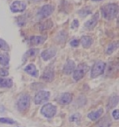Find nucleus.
<instances>
[{
  "mask_svg": "<svg viewBox=\"0 0 119 127\" xmlns=\"http://www.w3.org/2000/svg\"><path fill=\"white\" fill-rule=\"evenodd\" d=\"M102 17L106 20H112L117 17L118 14V6L117 4L110 3L102 7Z\"/></svg>",
  "mask_w": 119,
  "mask_h": 127,
  "instance_id": "nucleus-1",
  "label": "nucleus"
},
{
  "mask_svg": "<svg viewBox=\"0 0 119 127\" xmlns=\"http://www.w3.org/2000/svg\"><path fill=\"white\" fill-rule=\"evenodd\" d=\"M89 70V67L85 64H79L76 68H75L73 71V79L75 81L80 80L81 79L86 75L87 71Z\"/></svg>",
  "mask_w": 119,
  "mask_h": 127,
  "instance_id": "nucleus-2",
  "label": "nucleus"
},
{
  "mask_svg": "<svg viewBox=\"0 0 119 127\" xmlns=\"http://www.w3.org/2000/svg\"><path fill=\"white\" fill-rule=\"evenodd\" d=\"M30 97L29 95H22L19 97L18 100V108L19 111L24 112L30 108Z\"/></svg>",
  "mask_w": 119,
  "mask_h": 127,
  "instance_id": "nucleus-3",
  "label": "nucleus"
},
{
  "mask_svg": "<svg viewBox=\"0 0 119 127\" xmlns=\"http://www.w3.org/2000/svg\"><path fill=\"white\" fill-rule=\"evenodd\" d=\"M106 68V63L103 61H97L94 64L92 69H91L90 76L92 78H96L99 75H102L105 71Z\"/></svg>",
  "mask_w": 119,
  "mask_h": 127,
  "instance_id": "nucleus-4",
  "label": "nucleus"
},
{
  "mask_svg": "<svg viewBox=\"0 0 119 127\" xmlns=\"http://www.w3.org/2000/svg\"><path fill=\"white\" fill-rule=\"evenodd\" d=\"M41 113L45 118H53L57 114V106L52 103H46L42 106Z\"/></svg>",
  "mask_w": 119,
  "mask_h": 127,
  "instance_id": "nucleus-5",
  "label": "nucleus"
},
{
  "mask_svg": "<svg viewBox=\"0 0 119 127\" xmlns=\"http://www.w3.org/2000/svg\"><path fill=\"white\" fill-rule=\"evenodd\" d=\"M50 93L47 91H40L36 94L34 97V102L35 104L40 105L41 103L47 102L49 99Z\"/></svg>",
  "mask_w": 119,
  "mask_h": 127,
  "instance_id": "nucleus-6",
  "label": "nucleus"
},
{
  "mask_svg": "<svg viewBox=\"0 0 119 127\" xmlns=\"http://www.w3.org/2000/svg\"><path fill=\"white\" fill-rule=\"evenodd\" d=\"M26 3L24 1H14L11 3V5L10 6V10L14 13H21V12H23L26 9Z\"/></svg>",
  "mask_w": 119,
  "mask_h": 127,
  "instance_id": "nucleus-7",
  "label": "nucleus"
},
{
  "mask_svg": "<svg viewBox=\"0 0 119 127\" xmlns=\"http://www.w3.org/2000/svg\"><path fill=\"white\" fill-rule=\"evenodd\" d=\"M57 101L60 104L62 105H67L72 102V95L71 93L66 92L60 95L57 98Z\"/></svg>",
  "mask_w": 119,
  "mask_h": 127,
  "instance_id": "nucleus-8",
  "label": "nucleus"
},
{
  "mask_svg": "<svg viewBox=\"0 0 119 127\" xmlns=\"http://www.w3.org/2000/svg\"><path fill=\"white\" fill-rule=\"evenodd\" d=\"M54 10V7L50 5V4H47V5H44L41 9L39 11V15L41 16L42 18H46L53 14Z\"/></svg>",
  "mask_w": 119,
  "mask_h": 127,
  "instance_id": "nucleus-9",
  "label": "nucleus"
},
{
  "mask_svg": "<svg viewBox=\"0 0 119 127\" xmlns=\"http://www.w3.org/2000/svg\"><path fill=\"white\" fill-rule=\"evenodd\" d=\"M55 77V72L54 70L52 67H48L44 71L41 78L46 82H52L54 79Z\"/></svg>",
  "mask_w": 119,
  "mask_h": 127,
  "instance_id": "nucleus-10",
  "label": "nucleus"
},
{
  "mask_svg": "<svg viewBox=\"0 0 119 127\" xmlns=\"http://www.w3.org/2000/svg\"><path fill=\"white\" fill-rule=\"evenodd\" d=\"M56 53H57V49H54V48H49V49H47L45 51H43L41 56L44 61H48L54 57Z\"/></svg>",
  "mask_w": 119,
  "mask_h": 127,
  "instance_id": "nucleus-11",
  "label": "nucleus"
},
{
  "mask_svg": "<svg viewBox=\"0 0 119 127\" xmlns=\"http://www.w3.org/2000/svg\"><path fill=\"white\" fill-rule=\"evenodd\" d=\"M98 19H99V14L95 13L92 16V18L85 23V27L88 30H93L94 28L96 26L97 23L98 22Z\"/></svg>",
  "mask_w": 119,
  "mask_h": 127,
  "instance_id": "nucleus-12",
  "label": "nucleus"
},
{
  "mask_svg": "<svg viewBox=\"0 0 119 127\" xmlns=\"http://www.w3.org/2000/svg\"><path fill=\"white\" fill-rule=\"evenodd\" d=\"M75 68V62L73 61H71V60H67L65 65L63 66V73L66 75H71L74 71Z\"/></svg>",
  "mask_w": 119,
  "mask_h": 127,
  "instance_id": "nucleus-13",
  "label": "nucleus"
},
{
  "mask_svg": "<svg viewBox=\"0 0 119 127\" xmlns=\"http://www.w3.org/2000/svg\"><path fill=\"white\" fill-rule=\"evenodd\" d=\"M46 39L47 37L45 36H33L30 38V43L33 45H40L45 43Z\"/></svg>",
  "mask_w": 119,
  "mask_h": 127,
  "instance_id": "nucleus-14",
  "label": "nucleus"
},
{
  "mask_svg": "<svg viewBox=\"0 0 119 127\" xmlns=\"http://www.w3.org/2000/svg\"><path fill=\"white\" fill-rule=\"evenodd\" d=\"M24 70H25L29 75H32V76H33L35 78L38 77V75H39L38 71H37V67H36V66L33 64H28L25 67V69Z\"/></svg>",
  "mask_w": 119,
  "mask_h": 127,
  "instance_id": "nucleus-15",
  "label": "nucleus"
},
{
  "mask_svg": "<svg viewBox=\"0 0 119 127\" xmlns=\"http://www.w3.org/2000/svg\"><path fill=\"white\" fill-rule=\"evenodd\" d=\"M111 124H112L111 119L109 117L106 116L104 118H101L100 120L97 122L95 127H110Z\"/></svg>",
  "mask_w": 119,
  "mask_h": 127,
  "instance_id": "nucleus-16",
  "label": "nucleus"
},
{
  "mask_svg": "<svg viewBox=\"0 0 119 127\" xmlns=\"http://www.w3.org/2000/svg\"><path fill=\"white\" fill-rule=\"evenodd\" d=\"M102 114H103V109L99 108L97 110L92 111V112L89 113L87 114V117H88V118H90L91 121H97L98 119L102 116Z\"/></svg>",
  "mask_w": 119,
  "mask_h": 127,
  "instance_id": "nucleus-17",
  "label": "nucleus"
},
{
  "mask_svg": "<svg viewBox=\"0 0 119 127\" xmlns=\"http://www.w3.org/2000/svg\"><path fill=\"white\" fill-rule=\"evenodd\" d=\"M81 45H83V48L85 49H88L90 48L91 45H92V43H93V39L91 38L89 36H84L81 38Z\"/></svg>",
  "mask_w": 119,
  "mask_h": 127,
  "instance_id": "nucleus-18",
  "label": "nucleus"
},
{
  "mask_svg": "<svg viewBox=\"0 0 119 127\" xmlns=\"http://www.w3.org/2000/svg\"><path fill=\"white\" fill-rule=\"evenodd\" d=\"M10 63V56L7 53H0V64L2 66H8Z\"/></svg>",
  "mask_w": 119,
  "mask_h": 127,
  "instance_id": "nucleus-19",
  "label": "nucleus"
},
{
  "mask_svg": "<svg viewBox=\"0 0 119 127\" xmlns=\"http://www.w3.org/2000/svg\"><path fill=\"white\" fill-rule=\"evenodd\" d=\"M118 96L117 95H112V96H110L109 99V102H108V104H107V109L110 110L112 108H114V107L118 105Z\"/></svg>",
  "mask_w": 119,
  "mask_h": 127,
  "instance_id": "nucleus-20",
  "label": "nucleus"
},
{
  "mask_svg": "<svg viewBox=\"0 0 119 127\" xmlns=\"http://www.w3.org/2000/svg\"><path fill=\"white\" fill-rule=\"evenodd\" d=\"M53 22H52L50 19H48V20H46V21L42 22L41 25H40L39 30H41V32H43V31H45V30L51 29V28L53 27Z\"/></svg>",
  "mask_w": 119,
  "mask_h": 127,
  "instance_id": "nucleus-21",
  "label": "nucleus"
},
{
  "mask_svg": "<svg viewBox=\"0 0 119 127\" xmlns=\"http://www.w3.org/2000/svg\"><path fill=\"white\" fill-rule=\"evenodd\" d=\"M13 86V81L10 79L0 78V87H6L10 88Z\"/></svg>",
  "mask_w": 119,
  "mask_h": 127,
  "instance_id": "nucleus-22",
  "label": "nucleus"
},
{
  "mask_svg": "<svg viewBox=\"0 0 119 127\" xmlns=\"http://www.w3.org/2000/svg\"><path fill=\"white\" fill-rule=\"evenodd\" d=\"M39 49H30V50H28L26 53L24 54L23 56V61H26V59L29 57H33L36 55L38 53Z\"/></svg>",
  "mask_w": 119,
  "mask_h": 127,
  "instance_id": "nucleus-23",
  "label": "nucleus"
},
{
  "mask_svg": "<svg viewBox=\"0 0 119 127\" xmlns=\"http://www.w3.org/2000/svg\"><path fill=\"white\" fill-rule=\"evenodd\" d=\"M118 42H112L108 45V46L106 47V53L108 54V55H110L112 54L114 52L118 49Z\"/></svg>",
  "mask_w": 119,
  "mask_h": 127,
  "instance_id": "nucleus-24",
  "label": "nucleus"
},
{
  "mask_svg": "<svg viewBox=\"0 0 119 127\" xmlns=\"http://www.w3.org/2000/svg\"><path fill=\"white\" fill-rule=\"evenodd\" d=\"M81 114L79 113H75L69 117V121L71 122H79L81 121Z\"/></svg>",
  "mask_w": 119,
  "mask_h": 127,
  "instance_id": "nucleus-25",
  "label": "nucleus"
},
{
  "mask_svg": "<svg viewBox=\"0 0 119 127\" xmlns=\"http://www.w3.org/2000/svg\"><path fill=\"white\" fill-rule=\"evenodd\" d=\"M66 37H67V35L64 33V31H61V32H60V33L57 34V37H56V38H57V40H58V42L62 43V42L65 41Z\"/></svg>",
  "mask_w": 119,
  "mask_h": 127,
  "instance_id": "nucleus-26",
  "label": "nucleus"
},
{
  "mask_svg": "<svg viewBox=\"0 0 119 127\" xmlns=\"http://www.w3.org/2000/svg\"><path fill=\"white\" fill-rule=\"evenodd\" d=\"M0 49L3 50V51H9V49H10L9 45H8L6 41L1 38H0Z\"/></svg>",
  "mask_w": 119,
  "mask_h": 127,
  "instance_id": "nucleus-27",
  "label": "nucleus"
},
{
  "mask_svg": "<svg viewBox=\"0 0 119 127\" xmlns=\"http://www.w3.org/2000/svg\"><path fill=\"white\" fill-rule=\"evenodd\" d=\"M0 122L4 123V124H10V125L16 123L14 120H13V119L10 118H0Z\"/></svg>",
  "mask_w": 119,
  "mask_h": 127,
  "instance_id": "nucleus-28",
  "label": "nucleus"
},
{
  "mask_svg": "<svg viewBox=\"0 0 119 127\" xmlns=\"http://www.w3.org/2000/svg\"><path fill=\"white\" fill-rule=\"evenodd\" d=\"M26 19L23 17V16H21V17H19L18 19V25L19 26H24L26 25Z\"/></svg>",
  "mask_w": 119,
  "mask_h": 127,
  "instance_id": "nucleus-29",
  "label": "nucleus"
},
{
  "mask_svg": "<svg viewBox=\"0 0 119 127\" xmlns=\"http://www.w3.org/2000/svg\"><path fill=\"white\" fill-rule=\"evenodd\" d=\"M91 13V10H90L89 9H82L81 10H79V14H80L81 16H87V15H88Z\"/></svg>",
  "mask_w": 119,
  "mask_h": 127,
  "instance_id": "nucleus-30",
  "label": "nucleus"
},
{
  "mask_svg": "<svg viewBox=\"0 0 119 127\" xmlns=\"http://www.w3.org/2000/svg\"><path fill=\"white\" fill-rule=\"evenodd\" d=\"M9 75V71L5 68H0V76H6Z\"/></svg>",
  "mask_w": 119,
  "mask_h": 127,
  "instance_id": "nucleus-31",
  "label": "nucleus"
},
{
  "mask_svg": "<svg viewBox=\"0 0 119 127\" xmlns=\"http://www.w3.org/2000/svg\"><path fill=\"white\" fill-rule=\"evenodd\" d=\"M113 117L115 120H118L119 119V110L118 109H116L113 111Z\"/></svg>",
  "mask_w": 119,
  "mask_h": 127,
  "instance_id": "nucleus-32",
  "label": "nucleus"
},
{
  "mask_svg": "<svg viewBox=\"0 0 119 127\" xmlns=\"http://www.w3.org/2000/svg\"><path fill=\"white\" fill-rule=\"evenodd\" d=\"M70 44H71V47H78V45H79V40H77V39H74V40H72L71 42H70Z\"/></svg>",
  "mask_w": 119,
  "mask_h": 127,
  "instance_id": "nucleus-33",
  "label": "nucleus"
},
{
  "mask_svg": "<svg viewBox=\"0 0 119 127\" xmlns=\"http://www.w3.org/2000/svg\"><path fill=\"white\" fill-rule=\"evenodd\" d=\"M79 22H78V20H76V19H75L74 21H73V24H72V27H75V28H77V27H79Z\"/></svg>",
  "mask_w": 119,
  "mask_h": 127,
  "instance_id": "nucleus-34",
  "label": "nucleus"
},
{
  "mask_svg": "<svg viewBox=\"0 0 119 127\" xmlns=\"http://www.w3.org/2000/svg\"><path fill=\"white\" fill-rule=\"evenodd\" d=\"M30 1H31V2H39V1H41V0H30Z\"/></svg>",
  "mask_w": 119,
  "mask_h": 127,
  "instance_id": "nucleus-35",
  "label": "nucleus"
},
{
  "mask_svg": "<svg viewBox=\"0 0 119 127\" xmlns=\"http://www.w3.org/2000/svg\"><path fill=\"white\" fill-rule=\"evenodd\" d=\"M91 1H93V2H100V1H102V0H91Z\"/></svg>",
  "mask_w": 119,
  "mask_h": 127,
  "instance_id": "nucleus-36",
  "label": "nucleus"
}]
</instances>
